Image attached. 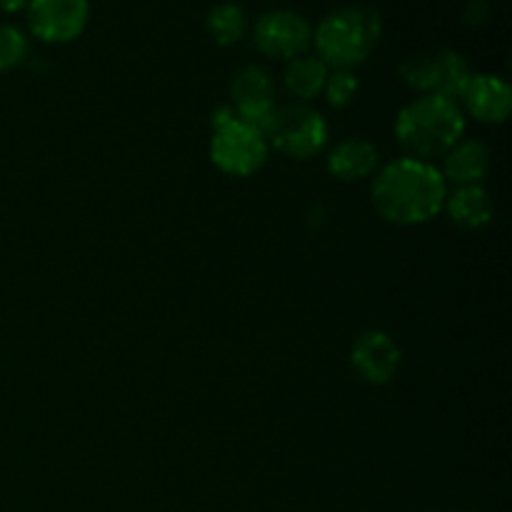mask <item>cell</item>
<instances>
[{
  "label": "cell",
  "mask_w": 512,
  "mask_h": 512,
  "mask_svg": "<svg viewBox=\"0 0 512 512\" xmlns=\"http://www.w3.org/2000/svg\"><path fill=\"white\" fill-rule=\"evenodd\" d=\"M445 198L448 185L440 170L418 158L395 160L373 183L375 210L398 225H418L435 218Z\"/></svg>",
  "instance_id": "obj_1"
},
{
  "label": "cell",
  "mask_w": 512,
  "mask_h": 512,
  "mask_svg": "<svg viewBox=\"0 0 512 512\" xmlns=\"http://www.w3.org/2000/svg\"><path fill=\"white\" fill-rule=\"evenodd\" d=\"M465 118L460 105L445 95L428 93L400 110L395 135L400 145L418 160L438 158L460 143Z\"/></svg>",
  "instance_id": "obj_2"
},
{
  "label": "cell",
  "mask_w": 512,
  "mask_h": 512,
  "mask_svg": "<svg viewBox=\"0 0 512 512\" xmlns=\"http://www.w3.org/2000/svg\"><path fill=\"white\" fill-rule=\"evenodd\" d=\"M380 33H383V20L378 10L365 5L335 10L315 30L318 58L338 70L353 68L373 53Z\"/></svg>",
  "instance_id": "obj_3"
},
{
  "label": "cell",
  "mask_w": 512,
  "mask_h": 512,
  "mask_svg": "<svg viewBox=\"0 0 512 512\" xmlns=\"http://www.w3.org/2000/svg\"><path fill=\"white\" fill-rule=\"evenodd\" d=\"M210 158L223 173L245 178V175H253L255 170H260V165L265 163L268 143H265V135L260 130L233 115L225 123L215 125Z\"/></svg>",
  "instance_id": "obj_4"
},
{
  "label": "cell",
  "mask_w": 512,
  "mask_h": 512,
  "mask_svg": "<svg viewBox=\"0 0 512 512\" xmlns=\"http://www.w3.org/2000/svg\"><path fill=\"white\" fill-rule=\"evenodd\" d=\"M275 148L290 158H313L328 143V125L323 115L305 105H288L275 110L273 123L265 130Z\"/></svg>",
  "instance_id": "obj_5"
},
{
  "label": "cell",
  "mask_w": 512,
  "mask_h": 512,
  "mask_svg": "<svg viewBox=\"0 0 512 512\" xmlns=\"http://www.w3.org/2000/svg\"><path fill=\"white\" fill-rule=\"evenodd\" d=\"M88 0H30L28 20L35 38L45 43H68L85 30Z\"/></svg>",
  "instance_id": "obj_6"
},
{
  "label": "cell",
  "mask_w": 512,
  "mask_h": 512,
  "mask_svg": "<svg viewBox=\"0 0 512 512\" xmlns=\"http://www.w3.org/2000/svg\"><path fill=\"white\" fill-rule=\"evenodd\" d=\"M313 38L308 20L290 10H273L265 13L255 25V43L260 53L278 60H295L305 53Z\"/></svg>",
  "instance_id": "obj_7"
},
{
  "label": "cell",
  "mask_w": 512,
  "mask_h": 512,
  "mask_svg": "<svg viewBox=\"0 0 512 512\" xmlns=\"http://www.w3.org/2000/svg\"><path fill=\"white\" fill-rule=\"evenodd\" d=\"M230 95H233L235 115L265 135L275 115V85L270 75L258 65H248L235 73Z\"/></svg>",
  "instance_id": "obj_8"
},
{
  "label": "cell",
  "mask_w": 512,
  "mask_h": 512,
  "mask_svg": "<svg viewBox=\"0 0 512 512\" xmlns=\"http://www.w3.org/2000/svg\"><path fill=\"white\" fill-rule=\"evenodd\" d=\"M350 360H353V368L358 370L365 383L383 385L398 373L400 350L390 335L380 333V330H370V333H363L355 340Z\"/></svg>",
  "instance_id": "obj_9"
},
{
  "label": "cell",
  "mask_w": 512,
  "mask_h": 512,
  "mask_svg": "<svg viewBox=\"0 0 512 512\" xmlns=\"http://www.w3.org/2000/svg\"><path fill=\"white\" fill-rule=\"evenodd\" d=\"M465 108L480 123H503L510 113L512 93L505 80L495 75H473L463 93Z\"/></svg>",
  "instance_id": "obj_10"
},
{
  "label": "cell",
  "mask_w": 512,
  "mask_h": 512,
  "mask_svg": "<svg viewBox=\"0 0 512 512\" xmlns=\"http://www.w3.org/2000/svg\"><path fill=\"white\" fill-rule=\"evenodd\" d=\"M490 170V153L483 143H458L445 153L443 178L445 183H455L460 188L478 185Z\"/></svg>",
  "instance_id": "obj_11"
},
{
  "label": "cell",
  "mask_w": 512,
  "mask_h": 512,
  "mask_svg": "<svg viewBox=\"0 0 512 512\" xmlns=\"http://www.w3.org/2000/svg\"><path fill=\"white\" fill-rule=\"evenodd\" d=\"M378 168V148L368 140H343L328 155V170L340 180L368 178Z\"/></svg>",
  "instance_id": "obj_12"
},
{
  "label": "cell",
  "mask_w": 512,
  "mask_h": 512,
  "mask_svg": "<svg viewBox=\"0 0 512 512\" xmlns=\"http://www.w3.org/2000/svg\"><path fill=\"white\" fill-rule=\"evenodd\" d=\"M445 203H448L450 218L463 228L478 230L493 220V203L480 185L458 188L450 198H445Z\"/></svg>",
  "instance_id": "obj_13"
},
{
  "label": "cell",
  "mask_w": 512,
  "mask_h": 512,
  "mask_svg": "<svg viewBox=\"0 0 512 512\" xmlns=\"http://www.w3.org/2000/svg\"><path fill=\"white\" fill-rule=\"evenodd\" d=\"M470 80H473V70L463 55L453 50L433 55V93L453 100L463 98Z\"/></svg>",
  "instance_id": "obj_14"
},
{
  "label": "cell",
  "mask_w": 512,
  "mask_h": 512,
  "mask_svg": "<svg viewBox=\"0 0 512 512\" xmlns=\"http://www.w3.org/2000/svg\"><path fill=\"white\" fill-rule=\"evenodd\" d=\"M325 80H328V65L313 55L295 58L285 70V88L298 100L315 98L325 88Z\"/></svg>",
  "instance_id": "obj_15"
},
{
  "label": "cell",
  "mask_w": 512,
  "mask_h": 512,
  "mask_svg": "<svg viewBox=\"0 0 512 512\" xmlns=\"http://www.w3.org/2000/svg\"><path fill=\"white\" fill-rule=\"evenodd\" d=\"M208 30L218 45H233L245 35V13L235 3H220L208 13Z\"/></svg>",
  "instance_id": "obj_16"
},
{
  "label": "cell",
  "mask_w": 512,
  "mask_h": 512,
  "mask_svg": "<svg viewBox=\"0 0 512 512\" xmlns=\"http://www.w3.org/2000/svg\"><path fill=\"white\" fill-rule=\"evenodd\" d=\"M28 53V40L13 25H0V73L23 63Z\"/></svg>",
  "instance_id": "obj_17"
},
{
  "label": "cell",
  "mask_w": 512,
  "mask_h": 512,
  "mask_svg": "<svg viewBox=\"0 0 512 512\" xmlns=\"http://www.w3.org/2000/svg\"><path fill=\"white\" fill-rule=\"evenodd\" d=\"M325 98L333 108H345V105L353 103V98L358 95V80H355L353 73L348 70H335V73H328V80H325Z\"/></svg>",
  "instance_id": "obj_18"
},
{
  "label": "cell",
  "mask_w": 512,
  "mask_h": 512,
  "mask_svg": "<svg viewBox=\"0 0 512 512\" xmlns=\"http://www.w3.org/2000/svg\"><path fill=\"white\" fill-rule=\"evenodd\" d=\"M400 75L415 90L433 93V55H413L400 65Z\"/></svg>",
  "instance_id": "obj_19"
},
{
  "label": "cell",
  "mask_w": 512,
  "mask_h": 512,
  "mask_svg": "<svg viewBox=\"0 0 512 512\" xmlns=\"http://www.w3.org/2000/svg\"><path fill=\"white\" fill-rule=\"evenodd\" d=\"M25 3H28V0H0V10H5V13H15V10L23 8Z\"/></svg>",
  "instance_id": "obj_20"
}]
</instances>
